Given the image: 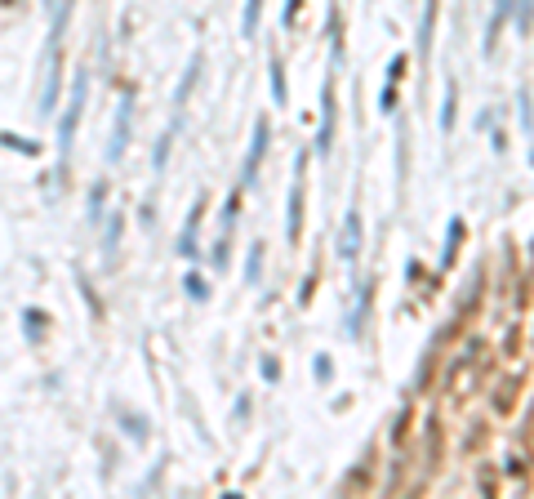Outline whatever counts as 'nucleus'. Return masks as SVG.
Wrapping results in <instances>:
<instances>
[{
	"label": "nucleus",
	"mask_w": 534,
	"mask_h": 499,
	"mask_svg": "<svg viewBox=\"0 0 534 499\" xmlns=\"http://www.w3.org/2000/svg\"><path fill=\"white\" fill-rule=\"evenodd\" d=\"M316 379H330V357H316Z\"/></svg>",
	"instance_id": "obj_23"
},
{
	"label": "nucleus",
	"mask_w": 534,
	"mask_h": 499,
	"mask_svg": "<svg viewBox=\"0 0 534 499\" xmlns=\"http://www.w3.org/2000/svg\"><path fill=\"white\" fill-rule=\"evenodd\" d=\"M102 196H107V183L89 187V223H102Z\"/></svg>",
	"instance_id": "obj_17"
},
{
	"label": "nucleus",
	"mask_w": 534,
	"mask_h": 499,
	"mask_svg": "<svg viewBox=\"0 0 534 499\" xmlns=\"http://www.w3.org/2000/svg\"><path fill=\"white\" fill-rule=\"evenodd\" d=\"M129 125H134V98H120V107H116V125H111V143H107V161H120V152H125V143H129Z\"/></svg>",
	"instance_id": "obj_2"
},
{
	"label": "nucleus",
	"mask_w": 534,
	"mask_h": 499,
	"mask_svg": "<svg viewBox=\"0 0 534 499\" xmlns=\"http://www.w3.org/2000/svg\"><path fill=\"white\" fill-rule=\"evenodd\" d=\"M294 14H298V0H285V23H294Z\"/></svg>",
	"instance_id": "obj_26"
},
{
	"label": "nucleus",
	"mask_w": 534,
	"mask_h": 499,
	"mask_svg": "<svg viewBox=\"0 0 534 499\" xmlns=\"http://www.w3.org/2000/svg\"><path fill=\"white\" fill-rule=\"evenodd\" d=\"M267 72H271V103H285L289 89H285V67H280V59H271Z\"/></svg>",
	"instance_id": "obj_11"
},
{
	"label": "nucleus",
	"mask_w": 534,
	"mask_h": 499,
	"mask_svg": "<svg viewBox=\"0 0 534 499\" xmlns=\"http://www.w3.org/2000/svg\"><path fill=\"white\" fill-rule=\"evenodd\" d=\"M334 147V89H330V81H325V89H321V134H316V152H330Z\"/></svg>",
	"instance_id": "obj_5"
},
{
	"label": "nucleus",
	"mask_w": 534,
	"mask_h": 499,
	"mask_svg": "<svg viewBox=\"0 0 534 499\" xmlns=\"http://www.w3.org/2000/svg\"><path fill=\"white\" fill-rule=\"evenodd\" d=\"M379 107H383V112H392V107H397V81H392L388 89H383V103H379Z\"/></svg>",
	"instance_id": "obj_21"
},
{
	"label": "nucleus",
	"mask_w": 534,
	"mask_h": 499,
	"mask_svg": "<svg viewBox=\"0 0 534 499\" xmlns=\"http://www.w3.org/2000/svg\"><path fill=\"white\" fill-rule=\"evenodd\" d=\"M388 76H392V81H401V76H405V54H397V59H392Z\"/></svg>",
	"instance_id": "obj_22"
},
{
	"label": "nucleus",
	"mask_w": 534,
	"mask_h": 499,
	"mask_svg": "<svg viewBox=\"0 0 534 499\" xmlns=\"http://www.w3.org/2000/svg\"><path fill=\"white\" fill-rule=\"evenodd\" d=\"M41 326H45V312L41 308H27V339H41Z\"/></svg>",
	"instance_id": "obj_19"
},
{
	"label": "nucleus",
	"mask_w": 534,
	"mask_h": 499,
	"mask_svg": "<svg viewBox=\"0 0 534 499\" xmlns=\"http://www.w3.org/2000/svg\"><path fill=\"white\" fill-rule=\"evenodd\" d=\"M458 241H463V219H449V246H445V254H441V263H445V268L454 263V254H458Z\"/></svg>",
	"instance_id": "obj_15"
},
{
	"label": "nucleus",
	"mask_w": 534,
	"mask_h": 499,
	"mask_svg": "<svg viewBox=\"0 0 534 499\" xmlns=\"http://www.w3.org/2000/svg\"><path fill=\"white\" fill-rule=\"evenodd\" d=\"M370 299H374V281H361V290H356V304H352V317H348V335H352V339L365 330V317H370Z\"/></svg>",
	"instance_id": "obj_6"
},
{
	"label": "nucleus",
	"mask_w": 534,
	"mask_h": 499,
	"mask_svg": "<svg viewBox=\"0 0 534 499\" xmlns=\"http://www.w3.org/2000/svg\"><path fill=\"white\" fill-rule=\"evenodd\" d=\"M258 277H263V246H249V259H245V281H249V286H258Z\"/></svg>",
	"instance_id": "obj_14"
},
{
	"label": "nucleus",
	"mask_w": 534,
	"mask_h": 499,
	"mask_svg": "<svg viewBox=\"0 0 534 499\" xmlns=\"http://www.w3.org/2000/svg\"><path fill=\"white\" fill-rule=\"evenodd\" d=\"M454 103H458V85L449 81L445 85V107H441V129H445V134L454 129Z\"/></svg>",
	"instance_id": "obj_13"
},
{
	"label": "nucleus",
	"mask_w": 534,
	"mask_h": 499,
	"mask_svg": "<svg viewBox=\"0 0 534 499\" xmlns=\"http://www.w3.org/2000/svg\"><path fill=\"white\" fill-rule=\"evenodd\" d=\"M120 228H125V214H111L107 219V237H102V254H116V241H120Z\"/></svg>",
	"instance_id": "obj_12"
},
{
	"label": "nucleus",
	"mask_w": 534,
	"mask_h": 499,
	"mask_svg": "<svg viewBox=\"0 0 534 499\" xmlns=\"http://www.w3.org/2000/svg\"><path fill=\"white\" fill-rule=\"evenodd\" d=\"M214 263H219V268L227 263V241H219V246H214Z\"/></svg>",
	"instance_id": "obj_24"
},
{
	"label": "nucleus",
	"mask_w": 534,
	"mask_h": 499,
	"mask_svg": "<svg viewBox=\"0 0 534 499\" xmlns=\"http://www.w3.org/2000/svg\"><path fill=\"white\" fill-rule=\"evenodd\" d=\"M196 76H201V54H196L192 63H187V72H183V81H178V89H174V107L183 112V103H187V94H192V85H196Z\"/></svg>",
	"instance_id": "obj_8"
},
{
	"label": "nucleus",
	"mask_w": 534,
	"mask_h": 499,
	"mask_svg": "<svg viewBox=\"0 0 534 499\" xmlns=\"http://www.w3.org/2000/svg\"><path fill=\"white\" fill-rule=\"evenodd\" d=\"M85 94H89V72H76L67 112H63V120H58V156H63V161H67L71 143H76V125H80V112H85Z\"/></svg>",
	"instance_id": "obj_1"
},
{
	"label": "nucleus",
	"mask_w": 534,
	"mask_h": 499,
	"mask_svg": "<svg viewBox=\"0 0 534 499\" xmlns=\"http://www.w3.org/2000/svg\"><path fill=\"white\" fill-rule=\"evenodd\" d=\"M187 295H192L196 299V304H205V299H210V286H205V277H201V272H187Z\"/></svg>",
	"instance_id": "obj_18"
},
{
	"label": "nucleus",
	"mask_w": 534,
	"mask_h": 499,
	"mask_svg": "<svg viewBox=\"0 0 534 499\" xmlns=\"http://www.w3.org/2000/svg\"><path fill=\"white\" fill-rule=\"evenodd\" d=\"M356 254H361V214L348 210L343 232H339V259H343V263H356Z\"/></svg>",
	"instance_id": "obj_4"
},
{
	"label": "nucleus",
	"mask_w": 534,
	"mask_h": 499,
	"mask_svg": "<svg viewBox=\"0 0 534 499\" xmlns=\"http://www.w3.org/2000/svg\"><path fill=\"white\" fill-rule=\"evenodd\" d=\"M178 125H183V112H178V116H174V129H170V134H165V138H161V143H156V152H152V165H156V174H161V169H165V165H170V143H174V134H178Z\"/></svg>",
	"instance_id": "obj_10"
},
{
	"label": "nucleus",
	"mask_w": 534,
	"mask_h": 499,
	"mask_svg": "<svg viewBox=\"0 0 534 499\" xmlns=\"http://www.w3.org/2000/svg\"><path fill=\"white\" fill-rule=\"evenodd\" d=\"M236 214H241V201H236V196H227V205H223V223L232 228V223H236Z\"/></svg>",
	"instance_id": "obj_20"
},
{
	"label": "nucleus",
	"mask_w": 534,
	"mask_h": 499,
	"mask_svg": "<svg viewBox=\"0 0 534 499\" xmlns=\"http://www.w3.org/2000/svg\"><path fill=\"white\" fill-rule=\"evenodd\" d=\"M432 23H436V0L423 5V23H419V54L432 50Z\"/></svg>",
	"instance_id": "obj_9"
},
{
	"label": "nucleus",
	"mask_w": 534,
	"mask_h": 499,
	"mask_svg": "<svg viewBox=\"0 0 534 499\" xmlns=\"http://www.w3.org/2000/svg\"><path fill=\"white\" fill-rule=\"evenodd\" d=\"M267 138H271V129H267V116H258L254 120V138H249V152H245V169H241V183H254V174H258V161H263V152H267Z\"/></svg>",
	"instance_id": "obj_3"
},
{
	"label": "nucleus",
	"mask_w": 534,
	"mask_h": 499,
	"mask_svg": "<svg viewBox=\"0 0 534 499\" xmlns=\"http://www.w3.org/2000/svg\"><path fill=\"white\" fill-rule=\"evenodd\" d=\"M298 219H303V187H289V210H285V237L298 241Z\"/></svg>",
	"instance_id": "obj_7"
},
{
	"label": "nucleus",
	"mask_w": 534,
	"mask_h": 499,
	"mask_svg": "<svg viewBox=\"0 0 534 499\" xmlns=\"http://www.w3.org/2000/svg\"><path fill=\"white\" fill-rule=\"evenodd\" d=\"M258 9H263V0H245V18H241V36H254V32H258Z\"/></svg>",
	"instance_id": "obj_16"
},
{
	"label": "nucleus",
	"mask_w": 534,
	"mask_h": 499,
	"mask_svg": "<svg viewBox=\"0 0 534 499\" xmlns=\"http://www.w3.org/2000/svg\"><path fill=\"white\" fill-rule=\"evenodd\" d=\"M263 374H267V379H280V365H276V361H271V357H267V361H263Z\"/></svg>",
	"instance_id": "obj_25"
}]
</instances>
